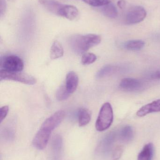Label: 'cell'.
<instances>
[{
    "mask_svg": "<svg viewBox=\"0 0 160 160\" xmlns=\"http://www.w3.org/2000/svg\"><path fill=\"white\" fill-rule=\"evenodd\" d=\"M65 115V111L59 110L43 122L33 140V144L35 148L39 150H42L45 148L52 132L62 122Z\"/></svg>",
    "mask_w": 160,
    "mask_h": 160,
    "instance_id": "cell-1",
    "label": "cell"
},
{
    "mask_svg": "<svg viewBox=\"0 0 160 160\" xmlns=\"http://www.w3.org/2000/svg\"><path fill=\"white\" fill-rule=\"evenodd\" d=\"M101 40L100 36L95 34H75L70 38L69 43L72 51L76 53L81 54L99 45Z\"/></svg>",
    "mask_w": 160,
    "mask_h": 160,
    "instance_id": "cell-2",
    "label": "cell"
},
{
    "mask_svg": "<svg viewBox=\"0 0 160 160\" xmlns=\"http://www.w3.org/2000/svg\"><path fill=\"white\" fill-rule=\"evenodd\" d=\"M113 111L111 103L105 102L101 106L97 119L95 128L98 131L108 129L113 121Z\"/></svg>",
    "mask_w": 160,
    "mask_h": 160,
    "instance_id": "cell-3",
    "label": "cell"
},
{
    "mask_svg": "<svg viewBox=\"0 0 160 160\" xmlns=\"http://www.w3.org/2000/svg\"><path fill=\"white\" fill-rule=\"evenodd\" d=\"M0 80L1 81H16L30 85L35 84L37 82L36 79L29 74L21 72H8L3 70L0 71Z\"/></svg>",
    "mask_w": 160,
    "mask_h": 160,
    "instance_id": "cell-4",
    "label": "cell"
},
{
    "mask_svg": "<svg viewBox=\"0 0 160 160\" xmlns=\"http://www.w3.org/2000/svg\"><path fill=\"white\" fill-rule=\"evenodd\" d=\"M23 68V61L18 56L10 55L1 58V70L8 72H21Z\"/></svg>",
    "mask_w": 160,
    "mask_h": 160,
    "instance_id": "cell-5",
    "label": "cell"
},
{
    "mask_svg": "<svg viewBox=\"0 0 160 160\" xmlns=\"http://www.w3.org/2000/svg\"><path fill=\"white\" fill-rule=\"evenodd\" d=\"M147 15L146 11L142 7L140 6L132 7L126 13L125 22L129 25L140 23L145 19Z\"/></svg>",
    "mask_w": 160,
    "mask_h": 160,
    "instance_id": "cell-6",
    "label": "cell"
},
{
    "mask_svg": "<svg viewBox=\"0 0 160 160\" xmlns=\"http://www.w3.org/2000/svg\"><path fill=\"white\" fill-rule=\"evenodd\" d=\"M116 133L111 132L106 134L100 142L96 148V153L99 156H106L111 152L116 139Z\"/></svg>",
    "mask_w": 160,
    "mask_h": 160,
    "instance_id": "cell-7",
    "label": "cell"
},
{
    "mask_svg": "<svg viewBox=\"0 0 160 160\" xmlns=\"http://www.w3.org/2000/svg\"><path fill=\"white\" fill-rule=\"evenodd\" d=\"M39 2L49 12L56 16L62 17L66 4L55 0H39Z\"/></svg>",
    "mask_w": 160,
    "mask_h": 160,
    "instance_id": "cell-8",
    "label": "cell"
},
{
    "mask_svg": "<svg viewBox=\"0 0 160 160\" xmlns=\"http://www.w3.org/2000/svg\"><path fill=\"white\" fill-rule=\"evenodd\" d=\"M160 112V99L148 103L140 108L137 112V115L140 117L145 116L151 113Z\"/></svg>",
    "mask_w": 160,
    "mask_h": 160,
    "instance_id": "cell-9",
    "label": "cell"
},
{
    "mask_svg": "<svg viewBox=\"0 0 160 160\" xmlns=\"http://www.w3.org/2000/svg\"><path fill=\"white\" fill-rule=\"evenodd\" d=\"M119 86L124 90L134 91L141 88L142 83L141 81L136 79L126 78L121 80Z\"/></svg>",
    "mask_w": 160,
    "mask_h": 160,
    "instance_id": "cell-10",
    "label": "cell"
},
{
    "mask_svg": "<svg viewBox=\"0 0 160 160\" xmlns=\"http://www.w3.org/2000/svg\"><path fill=\"white\" fill-rule=\"evenodd\" d=\"M78 84L79 78L77 74L73 71L69 72L66 78L65 86L70 94H72L76 91L78 87Z\"/></svg>",
    "mask_w": 160,
    "mask_h": 160,
    "instance_id": "cell-11",
    "label": "cell"
},
{
    "mask_svg": "<svg viewBox=\"0 0 160 160\" xmlns=\"http://www.w3.org/2000/svg\"><path fill=\"white\" fill-rule=\"evenodd\" d=\"M63 142L62 136L59 134L55 135L52 140L51 144L52 153L54 160L60 158L63 148Z\"/></svg>",
    "mask_w": 160,
    "mask_h": 160,
    "instance_id": "cell-12",
    "label": "cell"
},
{
    "mask_svg": "<svg viewBox=\"0 0 160 160\" xmlns=\"http://www.w3.org/2000/svg\"><path fill=\"white\" fill-rule=\"evenodd\" d=\"M64 50L63 46L58 41H55L53 43L51 48L50 57L52 60L59 59L64 55Z\"/></svg>",
    "mask_w": 160,
    "mask_h": 160,
    "instance_id": "cell-13",
    "label": "cell"
},
{
    "mask_svg": "<svg viewBox=\"0 0 160 160\" xmlns=\"http://www.w3.org/2000/svg\"><path fill=\"white\" fill-rule=\"evenodd\" d=\"M102 14L110 18H116L118 16V11L116 7L111 2L100 7Z\"/></svg>",
    "mask_w": 160,
    "mask_h": 160,
    "instance_id": "cell-14",
    "label": "cell"
},
{
    "mask_svg": "<svg viewBox=\"0 0 160 160\" xmlns=\"http://www.w3.org/2000/svg\"><path fill=\"white\" fill-rule=\"evenodd\" d=\"M119 140L123 142H128L133 138V131L132 128L126 126L122 128L118 135Z\"/></svg>",
    "mask_w": 160,
    "mask_h": 160,
    "instance_id": "cell-15",
    "label": "cell"
},
{
    "mask_svg": "<svg viewBox=\"0 0 160 160\" xmlns=\"http://www.w3.org/2000/svg\"><path fill=\"white\" fill-rule=\"evenodd\" d=\"M91 119V112L88 109L85 108L80 109L78 113V120L80 127H84L87 125Z\"/></svg>",
    "mask_w": 160,
    "mask_h": 160,
    "instance_id": "cell-16",
    "label": "cell"
},
{
    "mask_svg": "<svg viewBox=\"0 0 160 160\" xmlns=\"http://www.w3.org/2000/svg\"><path fill=\"white\" fill-rule=\"evenodd\" d=\"M79 11L78 8L73 5L66 4L63 13V18L69 20H74L79 16Z\"/></svg>",
    "mask_w": 160,
    "mask_h": 160,
    "instance_id": "cell-17",
    "label": "cell"
},
{
    "mask_svg": "<svg viewBox=\"0 0 160 160\" xmlns=\"http://www.w3.org/2000/svg\"><path fill=\"white\" fill-rule=\"evenodd\" d=\"M154 153V147L152 143L146 145L138 155V160H151Z\"/></svg>",
    "mask_w": 160,
    "mask_h": 160,
    "instance_id": "cell-18",
    "label": "cell"
},
{
    "mask_svg": "<svg viewBox=\"0 0 160 160\" xmlns=\"http://www.w3.org/2000/svg\"><path fill=\"white\" fill-rule=\"evenodd\" d=\"M145 43L142 40H131L127 41L124 45L126 49L131 51H137L142 49L144 47Z\"/></svg>",
    "mask_w": 160,
    "mask_h": 160,
    "instance_id": "cell-19",
    "label": "cell"
},
{
    "mask_svg": "<svg viewBox=\"0 0 160 160\" xmlns=\"http://www.w3.org/2000/svg\"><path fill=\"white\" fill-rule=\"evenodd\" d=\"M15 130L12 127H5L1 132V138L5 142H12L15 139Z\"/></svg>",
    "mask_w": 160,
    "mask_h": 160,
    "instance_id": "cell-20",
    "label": "cell"
},
{
    "mask_svg": "<svg viewBox=\"0 0 160 160\" xmlns=\"http://www.w3.org/2000/svg\"><path fill=\"white\" fill-rule=\"evenodd\" d=\"M116 70L115 67L112 65H106L101 68L96 75L97 79H101L111 75Z\"/></svg>",
    "mask_w": 160,
    "mask_h": 160,
    "instance_id": "cell-21",
    "label": "cell"
},
{
    "mask_svg": "<svg viewBox=\"0 0 160 160\" xmlns=\"http://www.w3.org/2000/svg\"><path fill=\"white\" fill-rule=\"evenodd\" d=\"M70 96V94L67 90L65 86L62 85L57 89L56 92V98L59 101L66 100Z\"/></svg>",
    "mask_w": 160,
    "mask_h": 160,
    "instance_id": "cell-22",
    "label": "cell"
},
{
    "mask_svg": "<svg viewBox=\"0 0 160 160\" xmlns=\"http://www.w3.org/2000/svg\"><path fill=\"white\" fill-rule=\"evenodd\" d=\"M96 60V56L94 53H86L83 55L81 63L84 65H88L95 62Z\"/></svg>",
    "mask_w": 160,
    "mask_h": 160,
    "instance_id": "cell-23",
    "label": "cell"
},
{
    "mask_svg": "<svg viewBox=\"0 0 160 160\" xmlns=\"http://www.w3.org/2000/svg\"><path fill=\"white\" fill-rule=\"evenodd\" d=\"M85 2L94 7H101L111 2L112 0H83Z\"/></svg>",
    "mask_w": 160,
    "mask_h": 160,
    "instance_id": "cell-24",
    "label": "cell"
},
{
    "mask_svg": "<svg viewBox=\"0 0 160 160\" xmlns=\"http://www.w3.org/2000/svg\"><path fill=\"white\" fill-rule=\"evenodd\" d=\"M9 107L8 106H3L0 109V122L2 123L3 120L5 118L8 114Z\"/></svg>",
    "mask_w": 160,
    "mask_h": 160,
    "instance_id": "cell-25",
    "label": "cell"
},
{
    "mask_svg": "<svg viewBox=\"0 0 160 160\" xmlns=\"http://www.w3.org/2000/svg\"><path fill=\"white\" fill-rule=\"evenodd\" d=\"M121 153H122V148H116L113 153V158L114 160L118 159L121 156Z\"/></svg>",
    "mask_w": 160,
    "mask_h": 160,
    "instance_id": "cell-26",
    "label": "cell"
},
{
    "mask_svg": "<svg viewBox=\"0 0 160 160\" xmlns=\"http://www.w3.org/2000/svg\"><path fill=\"white\" fill-rule=\"evenodd\" d=\"M6 3L5 0H1V16L4 13L5 11L6 8Z\"/></svg>",
    "mask_w": 160,
    "mask_h": 160,
    "instance_id": "cell-27",
    "label": "cell"
},
{
    "mask_svg": "<svg viewBox=\"0 0 160 160\" xmlns=\"http://www.w3.org/2000/svg\"><path fill=\"white\" fill-rule=\"evenodd\" d=\"M152 78L154 79H160V69L156 71L152 75Z\"/></svg>",
    "mask_w": 160,
    "mask_h": 160,
    "instance_id": "cell-28",
    "label": "cell"
},
{
    "mask_svg": "<svg viewBox=\"0 0 160 160\" xmlns=\"http://www.w3.org/2000/svg\"><path fill=\"white\" fill-rule=\"evenodd\" d=\"M126 2L124 0H120L117 2V6L120 8H125L126 6Z\"/></svg>",
    "mask_w": 160,
    "mask_h": 160,
    "instance_id": "cell-29",
    "label": "cell"
}]
</instances>
